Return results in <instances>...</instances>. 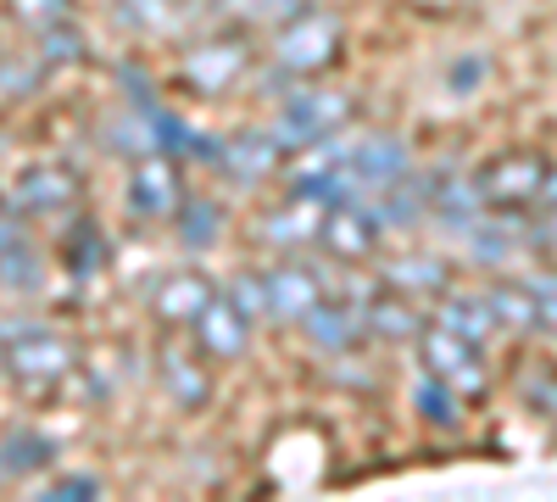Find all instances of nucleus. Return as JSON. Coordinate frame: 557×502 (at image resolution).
<instances>
[{
  "instance_id": "obj_17",
  "label": "nucleus",
  "mask_w": 557,
  "mask_h": 502,
  "mask_svg": "<svg viewBox=\"0 0 557 502\" xmlns=\"http://www.w3.org/2000/svg\"><path fill=\"white\" fill-rule=\"evenodd\" d=\"M278 151L273 146V134H240V140H223L218 146V168L228 173V179H240V185H257V179H268L273 168H278Z\"/></svg>"
},
{
  "instance_id": "obj_6",
  "label": "nucleus",
  "mask_w": 557,
  "mask_h": 502,
  "mask_svg": "<svg viewBox=\"0 0 557 502\" xmlns=\"http://www.w3.org/2000/svg\"><path fill=\"white\" fill-rule=\"evenodd\" d=\"M380 235H385V223H380L374 201H362V196H351V201L330 207V212H323V230H318V241L330 246L335 257H346V262L368 257V252L380 246Z\"/></svg>"
},
{
  "instance_id": "obj_40",
  "label": "nucleus",
  "mask_w": 557,
  "mask_h": 502,
  "mask_svg": "<svg viewBox=\"0 0 557 502\" xmlns=\"http://www.w3.org/2000/svg\"><path fill=\"white\" fill-rule=\"evenodd\" d=\"M0 363H7V346H0Z\"/></svg>"
},
{
  "instance_id": "obj_27",
  "label": "nucleus",
  "mask_w": 557,
  "mask_h": 502,
  "mask_svg": "<svg viewBox=\"0 0 557 502\" xmlns=\"http://www.w3.org/2000/svg\"><path fill=\"white\" fill-rule=\"evenodd\" d=\"M485 302H491V313H496V325H507V330H535V296H530L524 280H519V285H513V280L491 285Z\"/></svg>"
},
{
  "instance_id": "obj_37",
  "label": "nucleus",
  "mask_w": 557,
  "mask_h": 502,
  "mask_svg": "<svg viewBox=\"0 0 557 502\" xmlns=\"http://www.w3.org/2000/svg\"><path fill=\"white\" fill-rule=\"evenodd\" d=\"M480 73H485V62H457V68H451V84L462 89V84H474Z\"/></svg>"
},
{
  "instance_id": "obj_24",
  "label": "nucleus",
  "mask_w": 557,
  "mask_h": 502,
  "mask_svg": "<svg viewBox=\"0 0 557 502\" xmlns=\"http://www.w3.org/2000/svg\"><path fill=\"white\" fill-rule=\"evenodd\" d=\"M107 151H117V157H151L157 151V128H151V112H146V101L139 107H128V112H117V118H107Z\"/></svg>"
},
{
  "instance_id": "obj_23",
  "label": "nucleus",
  "mask_w": 557,
  "mask_h": 502,
  "mask_svg": "<svg viewBox=\"0 0 557 502\" xmlns=\"http://www.w3.org/2000/svg\"><path fill=\"white\" fill-rule=\"evenodd\" d=\"M307 7L312 0H212V17L228 28H278Z\"/></svg>"
},
{
  "instance_id": "obj_32",
  "label": "nucleus",
  "mask_w": 557,
  "mask_h": 502,
  "mask_svg": "<svg viewBox=\"0 0 557 502\" xmlns=\"http://www.w3.org/2000/svg\"><path fill=\"white\" fill-rule=\"evenodd\" d=\"M73 0H12V17L28 23V28H51V23H67Z\"/></svg>"
},
{
  "instance_id": "obj_26",
  "label": "nucleus",
  "mask_w": 557,
  "mask_h": 502,
  "mask_svg": "<svg viewBox=\"0 0 557 502\" xmlns=\"http://www.w3.org/2000/svg\"><path fill=\"white\" fill-rule=\"evenodd\" d=\"M412 407H418V419L435 425V430H457L462 419V402H457V385H446L441 375L424 369V380L412 385Z\"/></svg>"
},
{
  "instance_id": "obj_15",
  "label": "nucleus",
  "mask_w": 557,
  "mask_h": 502,
  "mask_svg": "<svg viewBox=\"0 0 557 502\" xmlns=\"http://www.w3.org/2000/svg\"><path fill=\"white\" fill-rule=\"evenodd\" d=\"M435 325H446L451 335H462V341H474V346H485L502 325H496V313H491V302L480 296V291H441V313H435Z\"/></svg>"
},
{
  "instance_id": "obj_20",
  "label": "nucleus",
  "mask_w": 557,
  "mask_h": 502,
  "mask_svg": "<svg viewBox=\"0 0 557 502\" xmlns=\"http://www.w3.org/2000/svg\"><path fill=\"white\" fill-rule=\"evenodd\" d=\"M157 375H162V385H168V396L178 402V407H201L207 396H212V385H207V369L184 352V346H162L157 352Z\"/></svg>"
},
{
  "instance_id": "obj_28",
  "label": "nucleus",
  "mask_w": 557,
  "mask_h": 502,
  "mask_svg": "<svg viewBox=\"0 0 557 502\" xmlns=\"http://www.w3.org/2000/svg\"><path fill=\"white\" fill-rule=\"evenodd\" d=\"M117 17L139 34H168L178 23V0H117Z\"/></svg>"
},
{
  "instance_id": "obj_4",
  "label": "nucleus",
  "mask_w": 557,
  "mask_h": 502,
  "mask_svg": "<svg viewBox=\"0 0 557 502\" xmlns=\"http://www.w3.org/2000/svg\"><path fill=\"white\" fill-rule=\"evenodd\" d=\"M418 352H424V369L441 375L446 385H457V391H462V385H469V391L485 385V357H480V346L462 341V335H451L446 325L418 330Z\"/></svg>"
},
{
  "instance_id": "obj_19",
  "label": "nucleus",
  "mask_w": 557,
  "mask_h": 502,
  "mask_svg": "<svg viewBox=\"0 0 557 502\" xmlns=\"http://www.w3.org/2000/svg\"><path fill=\"white\" fill-rule=\"evenodd\" d=\"M67 201H73V173H62V168H28L12 185L17 212H62Z\"/></svg>"
},
{
  "instance_id": "obj_14",
  "label": "nucleus",
  "mask_w": 557,
  "mask_h": 502,
  "mask_svg": "<svg viewBox=\"0 0 557 502\" xmlns=\"http://www.w3.org/2000/svg\"><path fill=\"white\" fill-rule=\"evenodd\" d=\"M430 212L446 223L451 235H469L474 223L485 218L480 179H430Z\"/></svg>"
},
{
  "instance_id": "obj_33",
  "label": "nucleus",
  "mask_w": 557,
  "mask_h": 502,
  "mask_svg": "<svg viewBox=\"0 0 557 502\" xmlns=\"http://www.w3.org/2000/svg\"><path fill=\"white\" fill-rule=\"evenodd\" d=\"M530 296H535V330L557 335V273H530Z\"/></svg>"
},
{
  "instance_id": "obj_10",
  "label": "nucleus",
  "mask_w": 557,
  "mask_h": 502,
  "mask_svg": "<svg viewBox=\"0 0 557 502\" xmlns=\"http://www.w3.org/2000/svg\"><path fill=\"white\" fill-rule=\"evenodd\" d=\"M323 212H330V207H323L318 196L290 191V201H285V207H273V212L262 218V241H268V246H278V252H301V246H312V241H318Z\"/></svg>"
},
{
  "instance_id": "obj_30",
  "label": "nucleus",
  "mask_w": 557,
  "mask_h": 502,
  "mask_svg": "<svg viewBox=\"0 0 557 502\" xmlns=\"http://www.w3.org/2000/svg\"><path fill=\"white\" fill-rule=\"evenodd\" d=\"M84 57V34L67 28V23H51V28H39V62L45 68H62V62H78Z\"/></svg>"
},
{
  "instance_id": "obj_9",
  "label": "nucleus",
  "mask_w": 557,
  "mask_h": 502,
  "mask_svg": "<svg viewBox=\"0 0 557 502\" xmlns=\"http://www.w3.org/2000/svg\"><path fill=\"white\" fill-rule=\"evenodd\" d=\"M7 363L23 375V380H62L73 363H78V352H73V341H62L57 330H23V335H12V346H7Z\"/></svg>"
},
{
  "instance_id": "obj_7",
  "label": "nucleus",
  "mask_w": 557,
  "mask_h": 502,
  "mask_svg": "<svg viewBox=\"0 0 557 502\" xmlns=\"http://www.w3.org/2000/svg\"><path fill=\"white\" fill-rule=\"evenodd\" d=\"M546 173H552V168H546L535 151L496 157V162L480 173V196H485V207H524V201H535V196H541Z\"/></svg>"
},
{
  "instance_id": "obj_21",
  "label": "nucleus",
  "mask_w": 557,
  "mask_h": 502,
  "mask_svg": "<svg viewBox=\"0 0 557 502\" xmlns=\"http://www.w3.org/2000/svg\"><path fill=\"white\" fill-rule=\"evenodd\" d=\"M51 464H57V441L45 430H7V441H0V475L7 480H28Z\"/></svg>"
},
{
  "instance_id": "obj_11",
  "label": "nucleus",
  "mask_w": 557,
  "mask_h": 502,
  "mask_svg": "<svg viewBox=\"0 0 557 502\" xmlns=\"http://www.w3.org/2000/svg\"><path fill=\"white\" fill-rule=\"evenodd\" d=\"M218 296L212 285V273H196V268H184V273H168V280L157 285L151 296V313L162 318V325H196L201 307Z\"/></svg>"
},
{
  "instance_id": "obj_2",
  "label": "nucleus",
  "mask_w": 557,
  "mask_h": 502,
  "mask_svg": "<svg viewBox=\"0 0 557 502\" xmlns=\"http://www.w3.org/2000/svg\"><path fill=\"white\" fill-rule=\"evenodd\" d=\"M341 57V17L335 12H296L290 23H278V39H273V62L278 73L290 78H307V73H323Z\"/></svg>"
},
{
  "instance_id": "obj_22",
  "label": "nucleus",
  "mask_w": 557,
  "mask_h": 502,
  "mask_svg": "<svg viewBox=\"0 0 557 502\" xmlns=\"http://www.w3.org/2000/svg\"><path fill=\"white\" fill-rule=\"evenodd\" d=\"M357 313H362V330L368 335H385V341H412L418 330H424V318H418L412 296H401V291H385V296H374V302L357 307Z\"/></svg>"
},
{
  "instance_id": "obj_18",
  "label": "nucleus",
  "mask_w": 557,
  "mask_h": 502,
  "mask_svg": "<svg viewBox=\"0 0 557 502\" xmlns=\"http://www.w3.org/2000/svg\"><path fill=\"white\" fill-rule=\"evenodd\" d=\"M385 285L401 291V296H412V302L418 296H441L451 285V268L441 257H430V252H407V257L385 262Z\"/></svg>"
},
{
  "instance_id": "obj_36",
  "label": "nucleus",
  "mask_w": 557,
  "mask_h": 502,
  "mask_svg": "<svg viewBox=\"0 0 557 502\" xmlns=\"http://www.w3.org/2000/svg\"><path fill=\"white\" fill-rule=\"evenodd\" d=\"M39 84V62H0V96H23V89Z\"/></svg>"
},
{
  "instance_id": "obj_1",
  "label": "nucleus",
  "mask_w": 557,
  "mask_h": 502,
  "mask_svg": "<svg viewBox=\"0 0 557 502\" xmlns=\"http://www.w3.org/2000/svg\"><path fill=\"white\" fill-rule=\"evenodd\" d=\"M357 112V101L346 96V89H290V101L273 112V146L278 151H301L312 140H323V134L346 128Z\"/></svg>"
},
{
  "instance_id": "obj_29",
  "label": "nucleus",
  "mask_w": 557,
  "mask_h": 502,
  "mask_svg": "<svg viewBox=\"0 0 557 502\" xmlns=\"http://www.w3.org/2000/svg\"><path fill=\"white\" fill-rule=\"evenodd\" d=\"M228 307H235L246 325H257V318H268V291H262V273H235L223 291H218Z\"/></svg>"
},
{
  "instance_id": "obj_38",
  "label": "nucleus",
  "mask_w": 557,
  "mask_h": 502,
  "mask_svg": "<svg viewBox=\"0 0 557 502\" xmlns=\"http://www.w3.org/2000/svg\"><path fill=\"white\" fill-rule=\"evenodd\" d=\"M541 230H546V241H557V201H552V212H546V223H541Z\"/></svg>"
},
{
  "instance_id": "obj_13",
  "label": "nucleus",
  "mask_w": 557,
  "mask_h": 502,
  "mask_svg": "<svg viewBox=\"0 0 557 502\" xmlns=\"http://www.w3.org/2000/svg\"><path fill=\"white\" fill-rule=\"evenodd\" d=\"M246 57L251 51L240 39H212V45H201V51H190L184 73H190V84L201 89V96H223V89L246 73Z\"/></svg>"
},
{
  "instance_id": "obj_31",
  "label": "nucleus",
  "mask_w": 557,
  "mask_h": 502,
  "mask_svg": "<svg viewBox=\"0 0 557 502\" xmlns=\"http://www.w3.org/2000/svg\"><path fill=\"white\" fill-rule=\"evenodd\" d=\"M0 285H12V291H34L39 285V257L23 241H12L7 252H0Z\"/></svg>"
},
{
  "instance_id": "obj_8",
  "label": "nucleus",
  "mask_w": 557,
  "mask_h": 502,
  "mask_svg": "<svg viewBox=\"0 0 557 502\" xmlns=\"http://www.w3.org/2000/svg\"><path fill=\"white\" fill-rule=\"evenodd\" d=\"M128 201H134V212H139V218H173V212H178V201H184L178 168H173L162 151L139 157V162H134V173H128Z\"/></svg>"
},
{
  "instance_id": "obj_3",
  "label": "nucleus",
  "mask_w": 557,
  "mask_h": 502,
  "mask_svg": "<svg viewBox=\"0 0 557 502\" xmlns=\"http://www.w3.org/2000/svg\"><path fill=\"white\" fill-rule=\"evenodd\" d=\"M346 173H351L357 196H380V191L401 185V179L412 173V151H407V140H396V134H374V140H357L346 151Z\"/></svg>"
},
{
  "instance_id": "obj_5",
  "label": "nucleus",
  "mask_w": 557,
  "mask_h": 502,
  "mask_svg": "<svg viewBox=\"0 0 557 502\" xmlns=\"http://www.w3.org/2000/svg\"><path fill=\"white\" fill-rule=\"evenodd\" d=\"M262 291H268V318L273 325H301V318L323 302V273L307 262H278L262 273Z\"/></svg>"
},
{
  "instance_id": "obj_25",
  "label": "nucleus",
  "mask_w": 557,
  "mask_h": 502,
  "mask_svg": "<svg viewBox=\"0 0 557 502\" xmlns=\"http://www.w3.org/2000/svg\"><path fill=\"white\" fill-rule=\"evenodd\" d=\"M173 218H178V241L190 246V252H207L223 235V207L212 196H184Z\"/></svg>"
},
{
  "instance_id": "obj_12",
  "label": "nucleus",
  "mask_w": 557,
  "mask_h": 502,
  "mask_svg": "<svg viewBox=\"0 0 557 502\" xmlns=\"http://www.w3.org/2000/svg\"><path fill=\"white\" fill-rule=\"evenodd\" d=\"M196 341H201V352L207 357H218V363H228V357H240L246 346H251V325H246V318L235 313V307H228L223 296H212L207 307H201V318H196Z\"/></svg>"
},
{
  "instance_id": "obj_34",
  "label": "nucleus",
  "mask_w": 557,
  "mask_h": 502,
  "mask_svg": "<svg viewBox=\"0 0 557 502\" xmlns=\"http://www.w3.org/2000/svg\"><path fill=\"white\" fill-rule=\"evenodd\" d=\"M524 402L535 407V414H546V419H557V369H535V375H524Z\"/></svg>"
},
{
  "instance_id": "obj_39",
  "label": "nucleus",
  "mask_w": 557,
  "mask_h": 502,
  "mask_svg": "<svg viewBox=\"0 0 557 502\" xmlns=\"http://www.w3.org/2000/svg\"><path fill=\"white\" fill-rule=\"evenodd\" d=\"M541 196H546V201H557V173H546V185H541Z\"/></svg>"
},
{
  "instance_id": "obj_16",
  "label": "nucleus",
  "mask_w": 557,
  "mask_h": 502,
  "mask_svg": "<svg viewBox=\"0 0 557 502\" xmlns=\"http://www.w3.org/2000/svg\"><path fill=\"white\" fill-rule=\"evenodd\" d=\"M301 330L312 335L318 352H351V346L368 335V330H362V313L346 307V302H330V296H323V302L301 318Z\"/></svg>"
},
{
  "instance_id": "obj_35",
  "label": "nucleus",
  "mask_w": 557,
  "mask_h": 502,
  "mask_svg": "<svg viewBox=\"0 0 557 502\" xmlns=\"http://www.w3.org/2000/svg\"><path fill=\"white\" fill-rule=\"evenodd\" d=\"M39 497H45V502H67V497H101V480H96V475H62L57 486H45Z\"/></svg>"
}]
</instances>
